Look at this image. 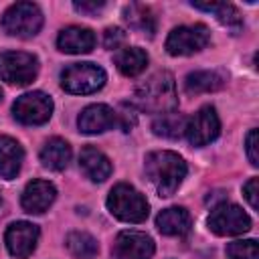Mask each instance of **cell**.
<instances>
[{
	"mask_svg": "<svg viewBox=\"0 0 259 259\" xmlns=\"http://www.w3.org/2000/svg\"><path fill=\"white\" fill-rule=\"evenodd\" d=\"M146 176L160 196H172L186 178V162L182 156L170 150L150 152L144 160Z\"/></svg>",
	"mask_w": 259,
	"mask_h": 259,
	"instance_id": "cell-1",
	"label": "cell"
},
{
	"mask_svg": "<svg viewBox=\"0 0 259 259\" xmlns=\"http://www.w3.org/2000/svg\"><path fill=\"white\" fill-rule=\"evenodd\" d=\"M136 101L144 111L150 113H168L178 105L174 77L168 71H158L136 89Z\"/></svg>",
	"mask_w": 259,
	"mask_h": 259,
	"instance_id": "cell-2",
	"label": "cell"
},
{
	"mask_svg": "<svg viewBox=\"0 0 259 259\" xmlns=\"http://www.w3.org/2000/svg\"><path fill=\"white\" fill-rule=\"evenodd\" d=\"M109 212L123 223H144L150 212V204L146 196L136 190L132 184H115L107 196Z\"/></svg>",
	"mask_w": 259,
	"mask_h": 259,
	"instance_id": "cell-3",
	"label": "cell"
},
{
	"mask_svg": "<svg viewBox=\"0 0 259 259\" xmlns=\"http://www.w3.org/2000/svg\"><path fill=\"white\" fill-rule=\"evenodd\" d=\"M0 26L6 34L18 38H30L38 34L42 26V12L32 2H16L0 18Z\"/></svg>",
	"mask_w": 259,
	"mask_h": 259,
	"instance_id": "cell-4",
	"label": "cell"
},
{
	"mask_svg": "<svg viewBox=\"0 0 259 259\" xmlns=\"http://www.w3.org/2000/svg\"><path fill=\"white\" fill-rule=\"evenodd\" d=\"M105 71L95 63H73L61 71V87L73 95H89L105 85Z\"/></svg>",
	"mask_w": 259,
	"mask_h": 259,
	"instance_id": "cell-5",
	"label": "cell"
},
{
	"mask_svg": "<svg viewBox=\"0 0 259 259\" xmlns=\"http://www.w3.org/2000/svg\"><path fill=\"white\" fill-rule=\"evenodd\" d=\"M38 75V59L24 51H4L0 53V79L24 87L32 83Z\"/></svg>",
	"mask_w": 259,
	"mask_h": 259,
	"instance_id": "cell-6",
	"label": "cell"
},
{
	"mask_svg": "<svg viewBox=\"0 0 259 259\" xmlns=\"http://www.w3.org/2000/svg\"><path fill=\"white\" fill-rule=\"evenodd\" d=\"M206 225L219 237H233L247 233L251 229V219L241 206L231 202H221L210 210Z\"/></svg>",
	"mask_w": 259,
	"mask_h": 259,
	"instance_id": "cell-7",
	"label": "cell"
},
{
	"mask_svg": "<svg viewBox=\"0 0 259 259\" xmlns=\"http://www.w3.org/2000/svg\"><path fill=\"white\" fill-rule=\"evenodd\" d=\"M210 42V32L204 24H184L170 30L166 38V51L174 57H186L202 51Z\"/></svg>",
	"mask_w": 259,
	"mask_h": 259,
	"instance_id": "cell-8",
	"label": "cell"
},
{
	"mask_svg": "<svg viewBox=\"0 0 259 259\" xmlns=\"http://www.w3.org/2000/svg\"><path fill=\"white\" fill-rule=\"evenodd\" d=\"M12 113L24 125H42L53 115V99L42 91L24 93L14 101Z\"/></svg>",
	"mask_w": 259,
	"mask_h": 259,
	"instance_id": "cell-9",
	"label": "cell"
},
{
	"mask_svg": "<svg viewBox=\"0 0 259 259\" xmlns=\"http://www.w3.org/2000/svg\"><path fill=\"white\" fill-rule=\"evenodd\" d=\"M186 138L192 146L200 148L214 142L221 134V119L212 105L200 107L188 121H186Z\"/></svg>",
	"mask_w": 259,
	"mask_h": 259,
	"instance_id": "cell-10",
	"label": "cell"
},
{
	"mask_svg": "<svg viewBox=\"0 0 259 259\" xmlns=\"http://www.w3.org/2000/svg\"><path fill=\"white\" fill-rule=\"evenodd\" d=\"M154 251V239L142 231H121L111 247L113 259H152Z\"/></svg>",
	"mask_w": 259,
	"mask_h": 259,
	"instance_id": "cell-11",
	"label": "cell"
},
{
	"mask_svg": "<svg viewBox=\"0 0 259 259\" xmlns=\"http://www.w3.org/2000/svg\"><path fill=\"white\" fill-rule=\"evenodd\" d=\"M38 235H40V231L36 225L28 223V221H16L6 229L4 241H6L10 255H14L18 259H26L36 249Z\"/></svg>",
	"mask_w": 259,
	"mask_h": 259,
	"instance_id": "cell-12",
	"label": "cell"
},
{
	"mask_svg": "<svg viewBox=\"0 0 259 259\" xmlns=\"http://www.w3.org/2000/svg\"><path fill=\"white\" fill-rule=\"evenodd\" d=\"M57 198V188L49 180H32L24 186L22 190V208L30 214H40L45 212Z\"/></svg>",
	"mask_w": 259,
	"mask_h": 259,
	"instance_id": "cell-13",
	"label": "cell"
},
{
	"mask_svg": "<svg viewBox=\"0 0 259 259\" xmlns=\"http://www.w3.org/2000/svg\"><path fill=\"white\" fill-rule=\"evenodd\" d=\"M77 125H79V132L89 134V136L103 134V132H107V130H111L115 125V111L105 103L87 105L79 113Z\"/></svg>",
	"mask_w": 259,
	"mask_h": 259,
	"instance_id": "cell-14",
	"label": "cell"
},
{
	"mask_svg": "<svg viewBox=\"0 0 259 259\" xmlns=\"http://www.w3.org/2000/svg\"><path fill=\"white\" fill-rule=\"evenodd\" d=\"M57 47H59V51L69 53V55H83L95 47V34L91 28L71 24L59 32Z\"/></svg>",
	"mask_w": 259,
	"mask_h": 259,
	"instance_id": "cell-15",
	"label": "cell"
},
{
	"mask_svg": "<svg viewBox=\"0 0 259 259\" xmlns=\"http://www.w3.org/2000/svg\"><path fill=\"white\" fill-rule=\"evenodd\" d=\"M79 166H81L83 174L89 180H93V182H103L111 174V162H109V158L103 152H99L97 148H93V146H85L81 150V154H79Z\"/></svg>",
	"mask_w": 259,
	"mask_h": 259,
	"instance_id": "cell-16",
	"label": "cell"
},
{
	"mask_svg": "<svg viewBox=\"0 0 259 259\" xmlns=\"http://www.w3.org/2000/svg\"><path fill=\"white\" fill-rule=\"evenodd\" d=\"M190 214L182 206H168L156 217V227L162 235L168 237H184L190 231Z\"/></svg>",
	"mask_w": 259,
	"mask_h": 259,
	"instance_id": "cell-17",
	"label": "cell"
},
{
	"mask_svg": "<svg viewBox=\"0 0 259 259\" xmlns=\"http://www.w3.org/2000/svg\"><path fill=\"white\" fill-rule=\"evenodd\" d=\"M22 160H24L22 146L10 136H0V176L6 180L16 178Z\"/></svg>",
	"mask_w": 259,
	"mask_h": 259,
	"instance_id": "cell-18",
	"label": "cell"
},
{
	"mask_svg": "<svg viewBox=\"0 0 259 259\" xmlns=\"http://www.w3.org/2000/svg\"><path fill=\"white\" fill-rule=\"evenodd\" d=\"M40 162L49 170H65L71 162V146L63 138H51L40 150Z\"/></svg>",
	"mask_w": 259,
	"mask_h": 259,
	"instance_id": "cell-19",
	"label": "cell"
},
{
	"mask_svg": "<svg viewBox=\"0 0 259 259\" xmlns=\"http://www.w3.org/2000/svg\"><path fill=\"white\" fill-rule=\"evenodd\" d=\"M227 77L221 73V71H194V73H188L186 79H184V89L186 93L190 95H196V93H210V91H217L225 85Z\"/></svg>",
	"mask_w": 259,
	"mask_h": 259,
	"instance_id": "cell-20",
	"label": "cell"
},
{
	"mask_svg": "<svg viewBox=\"0 0 259 259\" xmlns=\"http://www.w3.org/2000/svg\"><path fill=\"white\" fill-rule=\"evenodd\" d=\"M123 20L130 24V28H134L142 34L152 36L156 32V16H154L152 8L146 4H138V2L127 4L123 8Z\"/></svg>",
	"mask_w": 259,
	"mask_h": 259,
	"instance_id": "cell-21",
	"label": "cell"
},
{
	"mask_svg": "<svg viewBox=\"0 0 259 259\" xmlns=\"http://www.w3.org/2000/svg\"><path fill=\"white\" fill-rule=\"evenodd\" d=\"M148 65V55L140 47H125L115 55V67L125 77L140 75Z\"/></svg>",
	"mask_w": 259,
	"mask_h": 259,
	"instance_id": "cell-22",
	"label": "cell"
},
{
	"mask_svg": "<svg viewBox=\"0 0 259 259\" xmlns=\"http://www.w3.org/2000/svg\"><path fill=\"white\" fill-rule=\"evenodd\" d=\"M186 117L176 113V111H168V113H162L154 119L152 123V130L156 136H162V138H168V140H176L180 138L184 132H186Z\"/></svg>",
	"mask_w": 259,
	"mask_h": 259,
	"instance_id": "cell-23",
	"label": "cell"
},
{
	"mask_svg": "<svg viewBox=\"0 0 259 259\" xmlns=\"http://www.w3.org/2000/svg\"><path fill=\"white\" fill-rule=\"evenodd\" d=\"M192 6H194L196 10L212 12V14L217 16V20H219L221 24L229 26V28H239V26L243 24V18H241L239 10H237L233 4H229V2H206V4H202V2H192Z\"/></svg>",
	"mask_w": 259,
	"mask_h": 259,
	"instance_id": "cell-24",
	"label": "cell"
},
{
	"mask_svg": "<svg viewBox=\"0 0 259 259\" xmlns=\"http://www.w3.org/2000/svg\"><path fill=\"white\" fill-rule=\"evenodd\" d=\"M67 249L77 259H93L99 251L97 241L85 231H73L67 237Z\"/></svg>",
	"mask_w": 259,
	"mask_h": 259,
	"instance_id": "cell-25",
	"label": "cell"
},
{
	"mask_svg": "<svg viewBox=\"0 0 259 259\" xmlns=\"http://www.w3.org/2000/svg\"><path fill=\"white\" fill-rule=\"evenodd\" d=\"M227 255L231 259H259L257 241L255 239H241L227 245Z\"/></svg>",
	"mask_w": 259,
	"mask_h": 259,
	"instance_id": "cell-26",
	"label": "cell"
},
{
	"mask_svg": "<svg viewBox=\"0 0 259 259\" xmlns=\"http://www.w3.org/2000/svg\"><path fill=\"white\" fill-rule=\"evenodd\" d=\"M123 40H125V32L121 28H117V26L105 28V32H103V45H105V49H117V47L123 45Z\"/></svg>",
	"mask_w": 259,
	"mask_h": 259,
	"instance_id": "cell-27",
	"label": "cell"
},
{
	"mask_svg": "<svg viewBox=\"0 0 259 259\" xmlns=\"http://www.w3.org/2000/svg\"><path fill=\"white\" fill-rule=\"evenodd\" d=\"M115 123H119L123 132H130L132 125L136 123V109L127 103H121V111L115 113Z\"/></svg>",
	"mask_w": 259,
	"mask_h": 259,
	"instance_id": "cell-28",
	"label": "cell"
},
{
	"mask_svg": "<svg viewBox=\"0 0 259 259\" xmlns=\"http://www.w3.org/2000/svg\"><path fill=\"white\" fill-rule=\"evenodd\" d=\"M259 190V180L257 178H251L245 186H243V194H245V198H247V202L251 204V208L253 210H257L259 208V198H257V192Z\"/></svg>",
	"mask_w": 259,
	"mask_h": 259,
	"instance_id": "cell-29",
	"label": "cell"
},
{
	"mask_svg": "<svg viewBox=\"0 0 259 259\" xmlns=\"http://www.w3.org/2000/svg\"><path fill=\"white\" fill-rule=\"evenodd\" d=\"M245 148H247V156H249L251 166H259V156H257V130H251L247 134Z\"/></svg>",
	"mask_w": 259,
	"mask_h": 259,
	"instance_id": "cell-30",
	"label": "cell"
},
{
	"mask_svg": "<svg viewBox=\"0 0 259 259\" xmlns=\"http://www.w3.org/2000/svg\"><path fill=\"white\" fill-rule=\"evenodd\" d=\"M73 6H75V10H79V12H83V14H93V12H97V10H101L103 6H105V2L103 0H99V2H89V0H81V2H73Z\"/></svg>",
	"mask_w": 259,
	"mask_h": 259,
	"instance_id": "cell-31",
	"label": "cell"
},
{
	"mask_svg": "<svg viewBox=\"0 0 259 259\" xmlns=\"http://www.w3.org/2000/svg\"><path fill=\"white\" fill-rule=\"evenodd\" d=\"M0 202H2V192H0Z\"/></svg>",
	"mask_w": 259,
	"mask_h": 259,
	"instance_id": "cell-32",
	"label": "cell"
},
{
	"mask_svg": "<svg viewBox=\"0 0 259 259\" xmlns=\"http://www.w3.org/2000/svg\"><path fill=\"white\" fill-rule=\"evenodd\" d=\"M0 99H2V89H0Z\"/></svg>",
	"mask_w": 259,
	"mask_h": 259,
	"instance_id": "cell-33",
	"label": "cell"
}]
</instances>
